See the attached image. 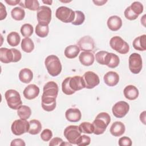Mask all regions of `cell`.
<instances>
[{
	"instance_id": "30",
	"label": "cell",
	"mask_w": 146,
	"mask_h": 146,
	"mask_svg": "<svg viewBox=\"0 0 146 146\" xmlns=\"http://www.w3.org/2000/svg\"><path fill=\"white\" fill-rule=\"evenodd\" d=\"M21 41V37L17 32L13 31L9 33L7 36V42L11 46H17Z\"/></svg>"
},
{
	"instance_id": "51",
	"label": "cell",
	"mask_w": 146,
	"mask_h": 146,
	"mask_svg": "<svg viewBox=\"0 0 146 146\" xmlns=\"http://www.w3.org/2000/svg\"><path fill=\"white\" fill-rule=\"evenodd\" d=\"M42 2L44 3H46V4H47V5H51L52 3V1H50V0H47V1H42Z\"/></svg>"
},
{
	"instance_id": "11",
	"label": "cell",
	"mask_w": 146,
	"mask_h": 146,
	"mask_svg": "<svg viewBox=\"0 0 146 146\" xmlns=\"http://www.w3.org/2000/svg\"><path fill=\"white\" fill-rule=\"evenodd\" d=\"M30 124L26 120L18 119L14 121L11 124V129L13 133L17 136H19L28 132Z\"/></svg>"
},
{
	"instance_id": "17",
	"label": "cell",
	"mask_w": 146,
	"mask_h": 146,
	"mask_svg": "<svg viewBox=\"0 0 146 146\" xmlns=\"http://www.w3.org/2000/svg\"><path fill=\"white\" fill-rule=\"evenodd\" d=\"M66 119L70 122H78L82 117V113L78 108H68L65 112Z\"/></svg>"
},
{
	"instance_id": "36",
	"label": "cell",
	"mask_w": 146,
	"mask_h": 146,
	"mask_svg": "<svg viewBox=\"0 0 146 146\" xmlns=\"http://www.w3.org/2000/svg\"><path fill=\"white\" fill-rule=\"evenodd\" d=\"M79 129L82 133L91 134L94 133V127L92 124L89 122H83L79 126Z\"/></svg>"
},
{
	"instance_id": "6",
	"label": "cell",
	"mask_w": 146,
	"mask_h": 146,
	"mask_svg": "<svg viewBox=\"0 0 146 146\" xmlns=\"http://www.w3.org/2000/svg\"><path fill=\"white\" fill-rule=\"evenodd\" d=\"M55 15L59 20L64 23H72L75 14L72 9L66 6H60L56 9Z\"/></svg>"
},
{
	"instance_id": "40",
	"label": "cell",
	"mask_w": 146,
	"mask_h": 146,
	"mask_svg": "<svg viewBox=\"0 0 146 146\" xmlns=\"http://www.w3.org/2000/svg\"><path fill=\"white\" fill-rule=\"evenodd\" d=\"M124 16L125 17L128 19V20H130V21H133V20H135L139 15H137V14H135L132 11V10L131 9V7L130 6H128L126 8V9L124 11Z\"/></svg>"
},
{
	"instance_id": "2",
	"label": "cell",
	"mask_w": 146,
	"mask_h": 146,
	"mask_svg": "<svg viewBox=\"0 0 146 146\" xmlns=\"http://www.w3.org/2000/svg\"><path fill=\"white\" fill-rule=\"evenodd\" d=\"M111 121V117L107 112H100L95 117L92 122L94 133L97 135L103 134Z\"/></svg>"
},
{
	"instance_id": "7",
	"label": "cell",
	"mask_w": 146,
	"mask_h": 146,
	"mask_svg": "<svg viewBox=\"0 0 146 146\" xmlns=\"http://www.w3.org/2000/svg\"><path fill=\"white\" fill-rule=\"evenodd\" d=\"M58 91V86L55 82H48L43 86L41 99H56Z\"/></svg>"
},
{
	"instance_id": "45",
	"label": "cell",
	"mask_w": 146,
	"mask_h": 146,
	"mask_svg": "<svg viewBox=\"0 0 146 146\" xmlns=\"http://www.w3.org/2000/svg\"><path fill=\"white\" fill-rule=\"evenodd\" d=\"M12 50L13 51V54H14V60L13 62H17L18 61H19L21 58H22V54L21 52H20V51L18 50L16 48H12Z\"/></svg>"
},
{
	"instance_id": "5",
	"label": "cell",
	"mask_w": 146,
	"mask_h": 146,
	"mask_svg": "<svg viewBox=\"0 0 146 146\" xmlns=\"http://www.w3.org/2000/svg\"><path fill=\"white\" fill-rule=\"evenodd\" d=\"M111 47L121 54H125L129 50V44L120 36H115L110 41Z\"/></svg>"
},
{
	"instance_id": "26",
	"label": "cell",
	"mask_w": 146,
	"mask_h": 146,
	"mask_svg": "<svg viewBox=\"0 0 146 146\" xmlns=\"http://www.w3.org/2000/svg\"><path fill=\"white\" fill-rule=\"evenodd\" d=\"M80 48L77 45H70L64 50V55L68 59L76 58L80 52Z\"/></svg>"
},
{
	"instance_id": "9",
	"label": "cell",
	"mask_w": 146,
	"mask_h": 146,
	"mask_svg": "<svg viewBox=\"0 0 146 146\" xmlns=\"http://www.w3.org/2000/svg\"><path fill=\"white\" fill-rule=\"evenodd\" d=\"M51 10L46 6H41L37 10L36 17L39 24L43 26L48 25L51 20Z\"/></svg>"
},
{
	"instance_id": "8",
	"label": "cell",
	"mask_w": 146,
	"mask_h": 146,
	"mask_svg": "<svg viewBox=\"0 0 146 146\" xmlns=\"http://www.w3.org/2000/svg\"><path fill=\"white\" fill-rule=\"evenodd\" d=\"M81 131L79 126L71 125L67 126L64 130V136L68 143L71 144H76L77 140L81 135Z\"/></svg>"
},
{
	"instance_id": "42",
	"label": "cell",
	"mask_w": 146,
	"mask_h": 146,
	"mask_svg": "<svg viewBox=\"0 0 146 146\" xmlns=\"http://www.w3.org/2000/svg\"><path fill=\"white\" fill-rule=\"evenodd\" d=\"M52 137V132L49 129H45L41 132L40 137L42 140L44 141H48L50 140Z\"/></svg>"
},
{
	"instance_id": "41",
	"label": "cell",
	"mask_w": 146,
	"mask_h": 146,
	"mask_svg": "<svg viewBox=\"0 0 146 146\" xmlns=\"http://www.w3.org/2000/svg\"><path fill=\"white\" fill-rule=\"evenodd\" d=\"M108 52L106 51H98L95 55V59L98 63L102 65H104L105 56Z\"/></svg>"
},
{
	"instance_id": "19",
	"label": "cell",
	"mask_w": 146,
	"mask_h": 146,
	"mask_svg": "<svg viewBox=\"0 0 146 146\" xmlns=\"http://www.w3.org/2000/svg\"><path fill=\"white\" fill-rule=\"evenodd\" d=\"M0 60L4 63L13 62L14 54L12 48L9 49L5 47L0 48Z\"/></svg>"
},
{
	"instance_id": "39",
	"label": "cell",
	"mask_w": 146,
	"mask_h": 146,
	"mask_svg": "<svg viewBox=\"0 0 146 146\" xmlns=\"http://www.w3.org/2000/svg\"><path fill=\"white\" fill-rule=\"evenodd\" d=\"M91 143V138L90 136L86 135H80L77 140L76 145L79 146H84L88 145Z\"/></svg>"
},
{
	"instance_id": "50",
	"label": "cell",
	"mask_w": 146,
	"mask_h": 146,
	"mask_svg": "<svg viewBox=\"0 0 146 146\" xmlns=\"http://www.w3.org/2000/svg\"><path fill=\"white\" fill-rule=\"evenodd\" d=\"M107 2V1H93V2L97 6H102Z\"/></svg>"
},
{
	"instance_id": "15",
	"label": "cell",
	"mask_w": 146,
	"mask_h": 146,
	"mask_svg": "<svg viewBox=\"0 0 146 146\" xmlns=\"http://www.w3.org/2000/svg\"><path fill=\"white\" fill-rule=\"evenodd\" d=\"M39 88L35 84H31L27 86L24 90L23 94L28 100H32L36 98L39 94Z\"/></svg>"
},
{
	"instance_id": "22",
	"label": "cell",
	"mask_w": 146,
	"mask_h": 146,
	"mask_svg": "<svg viewBox=\"0 0 146 146\" xmlns=\"http://www.w3.org/2000/svg\"><path fill=\"white\" fill-rule=\"evenodd\" d=\"M79 59L81 64L85 66L92 65L95 60L94 55L91 52H82L79 56Z\"/></svg>"
},
{
	"instance_id": "38",
	"label": "cell",
	"mask_w": 146,
	"mask_h": 146,
	"mask_svg": "<svg viewBox=\"0 0 146 146\" xmlns=\"http://www.w3.org/2000/svg\"><path fill=\"white\" fill-rule=\"evenodd\" d=\"M132 11L137 15H139L143 11V6L140 2H133L130 6Z\"/></svg>"
},
{
	"instance_id": "23",
	"label": "cell",
	"mask_w": 146,
	"mask_h": 146,
	"mask_svg": "<svg viewBox=\"0 0 146 146\" xmlns=\"http://www.w3.org/2000/svg\"><path fill=\"white\" fill-rule=\"evenodd\" d=\"M123 93L125 98L129 100L136 99L139 94L138 89L133 85H128L126 86L123 90Z\"/></svg>"
},
{
	"instance_id": "20",
	"label": "cell",
	"mask_w": 146,
	"mask_h": 146,
	"mask_svg": "<svg viewBox=\"0 0 146 146\" xmlns=\"http://www.w3.org/2000/svg\"><path fill=\"white\" fill-rule=\"evenodd\" d=\"M107 24L110 30L116 31L121 28L122 26V20L117 15H112L108 19Z\"/></svg>"
},
{
	"instance_id": "44",
	"label": "cell",
	"mask_w": 146,
	"mask_h": 146,
	"mask_svg": "<svg viewBox=\"0 0 146 146\" xmlns=\"http://www.w3.org/2000/svg\"><path fill=\"white\" fill-rule=\"evenodd\" d=\"M64 141L60 137H54L50 141L49 145L50 146H55V145H62V143Z\"/></svg>"
},
{
	"instance_id": "32",
	"label": "cell",
	"mask_w": 146,
	"mask_h": 146,
	"mask_svg": "<svg viewBox=\"0 0 146 146\" xmlns=\"http://www.w3.org/2000/svg\"><path fill=\"white\" fill-rule=\"evenodd\" d=\"M41 105L42 108L48 112H50L55 110L56 107V99H41Z\"/></svg>"
},
{
	"instance_id": "47",
	"label": "cell",
	"mask_w": 146,
	"mask_h": 146,
	"mask_svg": "<svg viewBox=\"0 0 146 146\" xmlns=\"http://www.w3.org/2000/svg\"><path fill=\"white\" fill-rule=\"evenodd\" d=\"M11 146L14 145H21V146H25L26 145V144L23 140L21 139H15L12 140L10 144Z\"/></svg>"
},
{
	"instance_id": "49",
	"label": "cell",
	"mask_w": 146,
	"mask_h": 146,
	"mask_svg": "<svg viewBox=\"0 0 146 146\" xmlns=\"http://www.w3.org/2000/svg\"><path fill=\"white\" fill-rule=\"evenodd\" d=\"M140 120L144 124H145V111H143L140 115Z\"/></svg>"
},
{
	"instance_id": "34",
	"label": "cell",
	"mask_w": 146,
	"mask_h": 146,
	"mask_svg": "<svg viewBox=\"0 0 146 146\" xmlns=\"http://www.w3.org/2000/svg\"><path fill=\"white\" fill-rule=\"evenodd\" d=\"M49 32L48 25L43 26L38 23L35 27V34L40 38H44L47 36Z\"/></svg>"
},
{
	"instance_id": "33",
	"label": "cell",
	"mask_w": 146,
	"mask_h": 146,
	"mask_svg": "<svg viewBox=\"0 0 146 146\" xmlns=\"http://www.w3.org/2000/svg\"><path fill=\"white\" fill-rule=\"evenodd\" d=\"M12 18L16 21H22L25 16V11L23 8L16 7L12 9L11 11Z\"/></svg>"
},
{
	"instance_id": "48",
	"label": "cell",
	"mask_w": 146,
	"mask_h": 146,
	"mask_svg": "<svg viewBox=\"0 0 146 146\" xmlns=\"http://www.w3.org/2000/svg\"><path fill=\"white\" fill-rule=\"evenodd\" d=\"M5 2L7 4H9L11 6H15L17 4H19L21 1H19V0H14V1L13 0H5Z\"/></svg>"
},
{
	"instance_id": "1",
	"label": "cell",
	"mask_w": 146,
	"mask_h": 146,
	"mask_svg": "<svg viewBox=\"0 0 146 146\" xmlns=\"http://www.w3.org/2000/svg\"><path fill=\"white\" fill-rule=\"evenodd\" d=\"M85 88L82 76H74L67 77L64 79L62 83V90L67 95H71L76 91Z\"/></svg>"
},
{
	"instance_id": "46",
	"label": "cell",
	"mask_w": 146,
	"mask_h": 146,
	"mask_svg": "<svg viewBox=\"0 0 146 146\" xmlns=\"http://www.w3.org/2000/svg\"><path fill=\"white\" fill-rule=\"evenodd\" d=\"M0 20H3L6 18L7 16V11L6 7L3 5L2 2H0Z\"/></svg>"
},
{
	"instance_id": "43",
	"label": "cell",
	"mask_w": 146,
	"mask_h": 146,
	"mask_svg": "<svg viewBox=\"0 0 146 146\" xmlns=\"http://www.w3.org/2000/svg\"><path fill=\"white\" fill-rule=\"evenodd\" d=\"M119 145L120 146H131L132 145L131 139L127 136H123L119 139Z\"/></svg>"
},
{
	"instance_id": "25",
	"label": "cell",
	"mask_w": 146,
	"mask_h": 146,
	"mask_svg": "<svg viewBox=\"0 0 146 146\" xmlns=\"http://www.w3.org/2000/svg\"><path fill=\"white\" fill-rule=\"evenodd\" d=\"M145 42L146 35L144 34L136 38L132 42V45L135 50L143 51L146 50Z\"/></svg>"
},
{
	"instance_id": "37",
	"label": "cell",
	"mask_w": 146,
	"mask_h": 146,
	"mask_svg": "<svg viewBox=\"0 0 146 146\" xmlns=\"http://www.w3.org/2000/svg\"><path fill=\"white\" fill-rule=\"evenodd\" d=\"M74 11H75V16L74 21L71 23L75 26L82 25L85 20V15L84 13L82 11H79V10H76Z\"/></svg>"
},
{
	"instance_id": "18",
	"label": "cell",
	"mask_w": 146,
	"mask_h": 146,
	"mask_svg": "<svg viewBox=\"0 0 146 146\" xmlns=\"http://www.w3.org/2000/svg\"><path fill=\"white\" fill-rule=\"evenodd\" d=\"M104 83L110 87L116 86L119 81V76L117 73L114 71H108L103 77Z\"/></svg>"
},
{
	"instance_id": "10",
	"label": "cell",
	"mask_w": 146,
	"mask_h": 146,
	"mask_svg": "<svg viewBox=\"0 0 146 146\" xmlns=\"http://www.w3.org/2000/svg\"><path fill=\"white\" fill-rule=\"evenodd\" d=\"M129 68L131 72L134 74H139L143 67V61L141 55L138 53H132L128 59Z\"/></svg>"
},
{
	"instance_id": "35",
	"label": "cell",
	"mask_w": 146,
	"mask_h": 146,
	"mask_svg": "<svg viewBox=\"0 0 146 146\" xmlns=\"http://www.w3.org/2000/svg\"><path fill=\"white\" fill-rule=\"evenodd\" d=\"M33 27L29 23H25L21 26V33L22 35L26 38H29L30 36L33 34Z\"/></svg>"
},
{
	"instance_id": "4",
	"label": "cell",
	"mask_w": 146,
	"mask_h": 146,
	"mask_svg": "<svg viewBox=\"0 0 146 146\" xmlns=\"http://www.w3.org/2000/svg\"><path fill=\"white\" fill-rule=\"evenodd\" d=\"M5 97L8 106L13 110H18L22 105L20 94L15 90L10 89L6 91Z\"/></svg>"
},
{
	"instance_id": "14",
	"label": "cell",
	"mask_w": 146,
	"mask_h": 146,
	"mask_svg": "<svg viewBox=\"0 0 146 146\" xmlns=\"http://www.w3.org/2000/svg\"><path fill=\"white\" fill-rule=\"evenodd\" d=\"M77 44L80 50L87 52L92 51L95 47L94 39L88 35L81 38L77 42Z\"/></svg>"
},
{
	"instance_id": "29",
	"label": "cell",
	"mask_w": 146,
	"mask_h": 146,
	"mask_svg": "<svg viewBox=\"0 0 146 146\" xmlns=\"http://www.w3.org/2000/svg\"><path fill=\"white\" fill-rule=\"evenodd\" d=\"M17 114L21 119L27 120L31 116V110L29 107L25 105H22L17 110Z\"/></svg>"
},
{
	"instance_id": "28",
	"label": "cell",
	"mask_w": 146,
	"mask_h": 146,
	"mask_svg": "<svg viewBox=\"0 0 146 146\" xmlns=\"http://www.w3.org/2000/svg\"><path fill=\"white\" fill-rule=\"evenodd\" d=\"M30 127L28 132L31 135L38 134L42 129V124L40 122L36 119H33L29 121Z\"/></svg>"
},
{
	"instance_id": "31",
	"label": "cell",
	"mask_w": 146,
	"mask_h": 146,
	"mask_svg": "<svg viewBox=\"0 0 146 146\" xmlns=\"http://www.w3.org/2000/svg\"><path fill=\"white\" fill-rule=\"evenodd\" d=\"M21 48L26 52L30 53L34 49V43L30 38H25L21 42Z\"/></svg>"
},
{
	"instance_id": "21",
	"label": "cell",
	"mask_w": 146,
	"mask_h": 146,
	"mask_svg": "<svg viewBox=\"0 0 146 146\" xmlns=\"http://www.w3.org/2000/svg\"><path fill=\"white\" fill-rule=\"evenodd\" d=\"M125 131V125L121 121H115L111 125L110 132L112 135L115 137L121 136Z\"/></svg>"
},
{
	"instance_id": "24",
	"label": "cell",
	"mask_w": 146,
	"mask_h": 146,
	"mask_svg": "<svg viewBox=\"0 0 146 146\" xmlns=\"http://www.w3.org/2000/svg\"><path fill=\"white\" fill-rule=\"evenodd\" d=\"M19 79L22 83H29L33 79V73L30 69L24 68L19 71Z\"/></svg>"
},
{
	"instance_id": "13",
	"label": "cell",
	"mask_w": 146,
	"mask_h": 146,
	"mask_svg": "<svg viewBox=\"0 0 146 146\" xmlns=\"http://www.w3.org/2000/svg\"><path fill=\"white\" fill-rule=\"evenodd\" d=\"M129 110V105L124 101H119L116 103L112 107L113 115L117 118L124 117Z\"/></svg>"
},
{
	"instance_id": "12",
	"label": "cell",
	"mask_w": 146,
	"mask_h": 146,
	"mask_svg": "<svg viewBox=\"0 0 146 146\" xmlns=\"http://www.w3.org/2000/svg\"><path fill=\"white\" fill-rule=\"evenodd\" d=\"M84 87L87 89H92L98 86L100 83L98 75L92 71L86 72L82 76Z\"/></svg>"
},
{
	"instance_id": "3",
	"label": "cell",
	"mask_w": 146,
	"mask_h": 146,
	"mask_svg": "<svg viewBox=\"0 0 146 146\" xmlns=\"http://www.w3.org/2000/svg\"><path fill=\"white\" fill-rule=\"evenodd\" d=\"M44 64L48 74L52 76H56L62 71V66L59 58L55 55L47 56L44 60Z\"/></svg>"
},
{
	"instance_id": "27",
	"label": "cell",
	"mask_w": 146,
	"mask_h": 146,
	"mask_svg": "<svg viewBox=\"0 0 146 146\" xmlns=\"http://www.w3.org/2000/svg\"><path fill=\"white\" fill-rule=\"evenodd\" d=\"M19 5L32 11H36L39 8V3L37 0L21 1Z\"/></svg>"
},
{
	"instance_id": "16",
	"label": "cell",
	"mask_w": 146,
	"mask_h": 146,
	"mask_svg": "<svg viewBox=\"0 0 146 146\" xmlns=\"http://www.w3.org/2000/svg\"><path fill=\"white\" fill-rule=\"evenodd\" d=\"M120 59L119 56L115 54L112 52H107L104 58V65L109 68H114L119 66Z\"/></svg>"
}]
</instances>
